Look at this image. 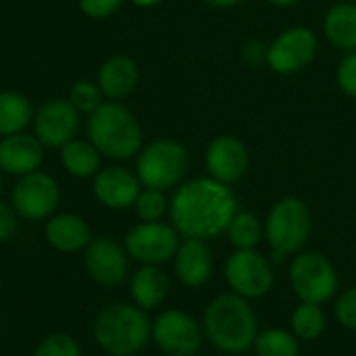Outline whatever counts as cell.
I'll return each instance as SVG.
<instances>
[{"label": "cell", "instance_id": "cell-33", "mask_svg": "<svg viewBox=\"0 0 356 356\" xmlns=\"http://www.w3.org/2000/svg\"><path fill=\"white\" fill-rule=\"evenodd\" d=\"M78 3H80V9L86 17L107 19L122 7L124 0H78Z\"/></svg>", "mask_w": 356, "mask_h": 356}, {"label": "cell", "instance_id": "cell-27", "mask_svg": "<svg viewBox=\"0 0 356 356\" xmlns=\"http://www.w3.org/2000/svg\"><path fill=\"white\" fill-rule=\"evenodd\" d=\"M254 350L258 356H298L300 343L293 331L273 327L258 333Z\"/></svg>", "mask_w": 356, "mask_h": 356}, {"label": "cell", "instance_id": "cell-9", "mask_svg": "<svg viewBox=\"0 0 356 356\" xmlns=\"http://www.w3.org/2000/svg\"><path fill=\"white\" fill-rule=\"evenodd\" d=\"M204 327L181 308H170L153 321V341L168 356H195L204 343Z\"/></svg>", "mask_w": 356, "mask_h": 356}, {"label": "cell", "instance_id": "cell-2", "mask_svg": "<svg viewBox=\"0 0 356 356\" xmlns=\"http://www.w3.org/2000/svg\"><path fill=\"white\" fill-rule=\"evenodd\" d=\"M204 331L212 346L225 354H243L254 348L258 318L250 300L239 293L216 296L204 312Z\"/></svg>", "mask_w": 356, "mask_h": 356}, {"label": "cell", "instance_id": "cell-20", "mask_svg": "<svg viewBox=\"0 0 356 356\" xmlns=\"http://www.w3.org/2000/svg\"><path fill=\"white\" fill-rule=\"evenodd\" d=\"M99 88L109 101H122L138 84V65L126 55H113L99 67Z\"/></svg>", "mask_w": 356, "mask_h": 356}, {"label": "cell", "instance_id": "cell-32", "mask_svg": "<svg viewBox=\"0 0 356 356\" xmlns=\"http://www.w3.org/2000/svg\"><path fill=\"white\" fill-rule=\"evenodd\" d=\"M335 318L341 327L356 331V285L346 289L335 302Z\"/></svg>", "mask_w": 356, "mask_h": 356}, {"label": "cell", "instance_id": "cell-21", "mask_svg": "<svg viewBox=\"0 0 356 356\" xmlns=\"http://www.w3.org/2000/svg\"><path fill=\"white\" fill-rule=\"evenodd\" d=\"M170 293V277L159 264H140L130 277V296L143 310H153L163 304Z\"/></svg>", "mask_w": 356, "mask_h": 356}, {"label": "cell", "instance_id": "cell-37", "mask_svg": "<svg viewBox=\"0 0 356 356\" xmlns=\"http://www.w3.org/2000/svg\"><path fill=\"white\" fill-rule=\"evenodd\" d=\"M130 3H134L140 9H151V7H157L161 0H130Z\"/></svg>", "mask_w": 356, "mask_h": 356}, {"label": "cell", "instance_id": "cell-22", "mask_svg": "<svg viewBox=\"0 0 356 356\" xmlns=\"http://www.w3.org/2000/svg\"><path fill=\"white\" fill-rule=\"evenodd\" d=\"M323 34L327 42L339 51H356V3L333 5L323 19Z\"/></svg>", "mask_w": 356, "mask_h": 356}, {"label": "cell", "instance_id": "cell-13", "mask_svg": "<svg viewBox=\"0 0 356 356\" xmlns=\"http://www.w3.org/2000/svg\"><path fill=\"white\" fill-rule=\"evenodd\" d=\"M80 128V111L70 99H49L34 115V132L44 147L61 149L76 138Z\"/></svg>", "mask_w": 356, "mask_h": 356}, {"label": "cell", "instance_id": "cell-16", "mask_svg": "<svg viewBox=\"0 0 356 356\" xmlns=\"http://www.w3.org/2000/svg\"><path fill=\"white\" fill-rule=\"evenodd\" d=\"M143 185L136 172L122 165H107L95 174L92 193L109 210H128L134 206Z\"/></svg>", "mask_w": 356, "mask_h": 356}, {"label": "cell", "instance_id": "cell-11", "mask_svg": "<svg viewBox=\"0 0 356 356\" xmlns=\"http://www.w3.org/2000/svg\"><path fill=\"white\" fill-rule=\"evenodd\" d=\"M318 51V38L310 28L293 26L283 30L268 47L266 65L279 76H291L312 63Z\"/></svg>", "mask_w": 356, "mask_h": 356}, {"label": "cell", "instance_id": "cell-26", "mask_svg": "<svg viewBox=\"0 0 356 356\" xmlns=\"http://www.w3.org/2000/svg\"><path fill=\"white\" fill-rule=\"evenodd\" d=\"M327 316L321 308V304L312 302H300V306L291 314V331L298 339L314 341L325 333Z\"/></svg>", "mask_w": 356, "mask_h": 356}, {"label": "cell", "instance_id": "cell-36", "mask_svg": "<svg viewBox=\"0 0 356 356\" xmlns=\"http://www.w3.org/2000/svg\"><path fill=\"white\" fill-rule=\"evenodd\" d=\"M204 3L212 9H233V7H239L245 0H204Z\"/></svg>", "mask_w": 356, "mask_h": 356}, {"label": "cell", "instance_id": "cell-18", "mask_svg": "<svg viewBox=\"0 0 356 356\" xmlns=\"http://www.w3.org/2000/svg\"><path fill=\"white\" fill-rule=\"evenodd\" d=\"M44 159V145L38 140V136H30L24 132L3 136L0 140V170L13 174V176H26L30 172H36L42 165Z\"/></svg>", "mask_w": 356, "mask_h": 356}, {"label": "cell", "instance_id": "cell-7", "mask_svg": "<svg viewBox=\"0 0 356 356\" xmlns=\"http://www.w3.org/2000/svg\"><path fill=\"white\" fill-rule=\"evenodd\" d=\"M289 283L300 302L325 304L337 291V270L321 252H298L289 264Z\"/></svg>", "mask_w": 356, "mask_h": 356}, {"label": "cell", "instance_id": "cell-10", "mask_svg": "<svg viewBox=\"0 0 356 356\" xmlns=\"http://www.w3.org/2000/svg\"><path fill=\"white\" fill-rule=\"evenodd\" d=\"M181 235L172 227V222L155 220V222H138L126 233L124 248L128 256L140 264H165L174 258Z\"/></svg>", "mask_w": 356, "mask_h": 356}, {"label": "cell", "instance_id": "cell-25", "mask_svg": "<svg viewBox=\"0 0 356 356\" xmlns=\"http://www.w3.org/2000/svg\"><path fill=\"white\" fill-rule=\"evenodd\" d=\"M227 237L235 250H254L264 237V225L252 212H237L227 227Z\"/></svg>", "mask_w": 356, "mask_h": 356}, {"label": "cell", "instance_id": "cell-6", "mask_svg": "<svg viewBox=\"0 0 356 356\" xmlns=\"http://www.w3.org/2000/svg\"><path fill=\"white\" fill-rule=\"evenodd\" d=\"M189 170V151L181 140L155 138L138 151L136 176L143 187L170 191L185 181Z\"/></svg>", "mask_w": 356, "mask_h": 356}, {"label": "cell", "instance_id": "cell-3", "mask_svg": "<svg viewBox=\"0 0 356 356\" xmlns=\"http://www.w3.org/2000/svg\"><path fill=\"white\" fill-rule=\"evenodd\" d=\"M92 337L109 356H134L153 337V323L140 306L115 302L97 314Z\"/></svg>", "mask_w": 356, "mask_h": 356}, {"label": "cell", "instance_id": "cell-12", "mask_svg": "<svg viewBox=\"0 0 356 356\" xmlns=\"http://www.w3.org/2000/svg\"><path fill=\"white\" fill-rule=\"evenodd\" d=\"M59 200L61 191L57 181L38 170L22 176L13 189V208L19 216L28 220L49 218L57 210Z\"/></svg>", "mask_w": 356, "mask_h": 356}, {"label": "cell", "instance_id": "cell-28", "mask_svg": "<svg viewBox=\"0 0 356 356\" xmlns=\"http://www.w3.org/2000/svg\"><path fill=\"white\" fill-rule=\"evenodd\" d=\"M132 208L143 222H155L170 214V200L165 197V191L143 187Z\"/></svg>", "mask_w": 356, "mask_h": 356}, {"label": "cell", "instance_id": "cell-17", "mask_svg": "<svg viewBox=\"0 0 356 356\" xmlns=\"http://www.w3.org/2000/svg\"><path fill=\"white\" fill-rule=\"evenodd\" d=\"M174 275L185 287H202L212 279L214 273V254L206 239L187 237L178 245L174 258Z\"/></svg>", "mask_w": 356, "mask_h": 356}, {"label": "cell", "instance_id": "cell-4", "mask_svg": "<svg viewBox=\"0 0 356 356\" xmlns=\"http://www.w3.org/2000/svg\"><path fill=\"white\" fill-rule=\"evenodd\" d=\"M88 140L109 159H130L143 149L136 115L118 101H107L88 115Z\"/></svg>", "mask_w": 356, "mask_h": 356}, {"label": "cell", "instance_id": "cell-34", "mask_svg": "<svg viewBox=\"0 0 356 356\" xmlns=\"http://www.w3.org/2000/svg\"><path fill=\"white\" fill-rule=\"evenodd\" d=\"M241 57L248 65H264L266 63V57H268V47H264L258 38H252L243 44L241 49Z\"/></svg>", "mask_w": 356, "mask_h": 356}, {"label": "cell", "instance_id": "cell-30", "mask_svg": "<svg viewBox=\"0 0 356 356\" xmlns=\"http://www.w3.org/2000/svg\"><path fill=\"white\" fill-rule=\"evenodd\" d=\"M103 90L99 88V84L90 82V80H78L72 90H70V101L72 105L80 111V113H92L95 109H99L103 105Z\"/></svg>", "mask_w": 356, "mask_h": 356}, {"label": "cell", "instance_id": "cell-8", "mask_svg": "<svg viewBox=\"0 0 356 356\" xmlns=\"http://www.w3.org/2000/svg\"><path fill=\"white\" fill-rule=\"evenodd\" d=\"M225 279L235 293L248 300H260L275 285L273 262L256 252V248L235 250L225 262Z\"/></svg>", "mask_w": 356, "mask_h": 356}, {"label": "cell", "instance_id": "cell-29", "mask_svg": "<svg viewBox=\"0 0 356 356\" xmlns=\"http://www.w3.org/2000/svg\"><path fill=\"white\" fill-rule=\"evenodd\" d=\"M32 356H82V348L74 335L55 331L38 341Z\"/></svg>", "mask_w": 356, "mask_h": 356}, {"label": "cell", "instance_id": "cell-35", "mask_svg": "<svg viewBox=\"0 0 356 356\" xmlns=\"http://www.w3.org/2000/svg\"><path fill=\"white\" fill-rule=\"evenodd\" d=\"M17 231V216H15V210L0 202V243H7Z\"/></svg>", "mask_w": 356, "mask_h": 356}, {"label": "cell", "instance_id": "cell-1", "mask_svg": "<svg viewBox=\"0 0 356 356\" xmlns=\"http://www.w3.org/2000/svg\"><path fill=\"white\" fill-rule=\"evenodd\" d=\"M239 212L237 195L231 185L216 178L200 176L183 181L170 197V222L183 239H214L227 233L233 216Z\"/></svg>", "mask_w": 356, "mask_h": 356}, {"label": "cell", "instance_id": "cell-24", "mask_svg": "<svg viewBox=\"0 0 356 356\" xmlns=\"http://www.w3.org/2000/svg\"><path fill=\"white\" fill-rule=\"evenodd\" d=\"M34 120V109L28 97L13 90L0 92V136L22 132Z\"/></svg>", "mask_w": 356, "mask_h": 356}, {"label": "cell", "instance_id": "cell-38", "mask_svg": "<svg viewBox=\"0 0 356 356\" xmlns=\"http://www.w3.org/2000/svg\"><path fill=\"white\" fill-rule=\"evenodd\" d=\"M266 3H270L273 7H293V5H298L300 0H266Z\"/></svg>", "mask_w": 356, "mask_h": 356}, {"label": "cell", "instance_id": "cell-5", "mask_svg": "<svg viewBox=\"0 0 356 356\" xmlns=\"http://www.w3.org/2000/svg\"><path fill=\"white\" fill-rule=\"evenodd\" d=\"M312 233V214L310 208L293 195L281 197L266 214L264 237L270 245V252L277 262L289 254L302 252Z\"/></svg>", "mask_w": 356, "mask_h": 356}, {"label": "cell", "instance_id": "cell-23", "mask_svg": "<svg viewBox=\"0 0 356 356\" xmlns=\"http://www.w3.org/2000/svg\"><path fill=\"white\" fill-rule=\"evenodd\" d=\"M63 168L76 178H90L101 170V151L82 138H72L61 147Z\"/></svg>", "mask_w": 356, "mask_h": 356}, {"label": "cell", "instance_id": "cell-15", "mask_svg": "<svg viewBox=\"0 0 356 356\" xmlns=\"http://www.w3.org/2000/svg\"><path fill=\"white\" fill-rule=\"evenodd\" d=\"M206 168L216 181L235 185L250 170V151L237 136L220 134L206 149Z\"/></svg>", "mask_w": 356, "mask_h": 356}, {"label": "cell", "instance_id": "cell-14", "mask_svg": "<svg viewBox=\"0 0 356 356\" xmlns=\"http://www.w3.org/2000/svg\"><path fill=\"white\" fill-rule=\"evenodd\" d=\"M84 268L95 283L115 287L128 277V252L111 237H97L84 250Z\"/></svg>", "mask_w": 356, "mask_h": 356}, {"label": "cell", "instance_id": "cell-39", "mask_svg": "<svg viewBox=\"0 0 356 356\" xmlns=\"http://www.w3.org/2000/svg\"><path fill=\"white\" fill-rule=\"evenodd\" d=\"M3 187H5L3 185V174H0V193H3Z\"/></svg>", "mask_w": 356, "mask_h": 356}, {"label": "cell", "instance_id": "cell-31", "mask_svg": "<svg viewBox=\"0 0 356 356\" xmlns=\"http://www.w3.org/2000/svg\"><path fill=\"white\" fill-rule=\"evenodd\" d=\"M335 80L346 97L356 99V51H350L341 57L335 70Z\"/></svg>", "mask_w": 356, "mask_h": 356}, {"label": "cell", "instance_id": "cell-19", "mask_svg": "<svg viewBox=\"0 0 356 356\" xmlns=\"http://www.w3.org/2000/svg\"><path fill=\"white\" fill-rule=\"evenodd\" d=\"M47 241L51 248L63 254H76L88 248L92 241L90 227L78 214H57L47 222Z\"/></svg>", "mask_w": 356, "mask_h": 356}]
</instances>
